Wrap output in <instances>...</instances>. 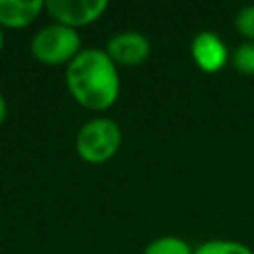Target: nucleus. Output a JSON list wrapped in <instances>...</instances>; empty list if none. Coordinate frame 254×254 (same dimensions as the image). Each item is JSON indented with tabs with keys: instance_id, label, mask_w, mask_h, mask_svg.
I'll return each instance as SVG.
<instances>
[{
	"instance_id": "obj_11",
	"label": "nucleus",
	"mask_w": 254,
	"mask_h": 254,
	"mask_svg": "<svg viewBox=\"0 0 254 254\" xmlns=\"http://www.w3.org/2000/svg\"><path fill=\"white\" fill-rule=\"evenodd\" d=\"M234 28L244 42L254 44V4L242 6L234 16Z\"/></svg>"
},
{
	"instance_id": "obj_2",
	"label": "nucleus",
	"mask_w": 254,
	"mask_h": 254,
	"mask_svg": "<svg viewBox=\"0 0 254 254\" xmlns=\"http://www.w3.org/2000/svg\"><path fill=\"white\" fill-rule=\"evenodd\" d=\"M123 143V131L111 117L97 115L87 119L75 135V153L87 165H103L111 161Z\"/></svg>"
},
{
	"instance_id": "obj_10",
	"label": "nucleus",
	"mask_w": 254,
	"mask_h": 254,
	"mask_svg": "<svg viewBox=\"0 0 254 254\" xmlns=\"http://www.w3.org/2000/svg\"><path fill=\"white\" fill-rule=\"evenodd\" d=\"M230 65L240 73V75H254V44L252 42H242L238 44L232 54H230Z\"/></svg>"
},
{
	"instance_id": "obj_12",
	"label": "nucleus",
	"mask_w": 254,
	"mask_h": 254,
	"mask_svg": "<svg viewBox=\"0 0 254 254\" xmlns=\"http://www.w3.org/2000/svg\"><path fill=\"white\" fill-rule=\"evenodd\" d=\"M6 117H8V103H6L4 95L0 93V125L6 121Z\"/></svg>"
},
{
	"instance_id": "obj_6",
	"label": "nucleus",
	"mask_w": 254,
	"mask_h": 254,
	"mask_svg": "<svg viewBox=\"0 0 254 254\" xmlns=\"http://www.w3.org/2000/svg\"><path fill=\"white\" fill-rule=\"evenodd\" d=\"M190 58L202 73H218L230 64V52L222 38L210 30L198 32L190 42Z\"/></svg>"
},
{
	"instance_id": "obj_5",
	"label": "nucleus",
	"mask_w": 254,
	"mask_h": 254,
	"mask_svg": "<svg viewBox=\"0 0 254 254\" xmlns=\"http://www.w3.org/2000/svg\"><path fill=\"white\" fill-rule=\"evenodd\" d=\"M105 54L117 67H137L151 58V40L135 30L113 34L105 44Z\"/></svg>"
},
{
	"instance_id": "obj_9",
	"label": "nucleus",
	"mask_w": 254,
	"mask_h": 254,
	"mask_svg": "<svg viewBox=\"0 0 254 254\" xmlns=\"http://www.w3.org/2000/svg\"><path fill=\"white\" fill-rule=\"evenodd\" d=\"M194 254H254L250 246L232 238H212L204 240L194 248Z\"/></svg>"
},
{
	"instance_id": "obj_4",
	"label": "nucleus",
	"mask_w": 254,
	"mask_h": 254,
	"mask_svg": "<svg viewBox=\"0 0 254 254\" xmlns=\"http://www.w3.org/2000/svg\"><path fill=\"white\" fill-rule=\"evenodd\" d=\"M109 4L105 0H48L46 12L52 22L79 30L103 18Z\"/></svg>"
},
{
	"instance_id": "obj_8",
	"label": "nucleus",
	"mask_w": 254,
	"mask_h": 254,
	"mask_svg": "<svg viewBox=\"0 0 254 254\" xmlns=\"http://www.w3.org/2000/svg\"><path fill=\"white\" fill-rule=\"evenodd\" d=\"M143 254H194V248L181 236L165 234V236L153 238L145 246Z\"/></svg>"
},
{
	"instance_id": "obj_7",
	"label": "nucleus",
	"mask_w": 254,
	"mask_h": 254,
	"mask_svg": "<svg viewBox=\"0 0 254 254\" xmlns=\"http://www.w3.org/2000/svg\"><path fill=\"white\" fill-rule=\"evenodd\" d=\"M46 10L42 0H0V28L22 30L32 26Z\"/></svg>"
},
{
	"instance_id": "obj_13",
	"label": "nucleus",
	"mask_w": 254,
	"mask_h": 254,
	"mask_svg": "<svg viewBox=\"0 0 254 254\" xmlns=\"http://www.w3.org/2000/svg\"><path fill=\"white\" fill-rule=\"evenodd\" d=\"M2 48H4V30L0 28V54H2Z\"/></svg>"
},
{
	"instance_id": "obj_1",
	"label": "nucleus",
	"mask_w": 254,
	"mask_h": 254,
	"mask_svg": "<svg viewBox=\"0 0 254 254\" xmlns=\"http://www.w3.org/2000/svg\"><path fill=\"white\" fill-rule=\"evenodd\" d=\"M65 89L69 97L87 111L111 109L121 93L119 67L103 48H83L65 65Z\"/></svg>"
},
{
	"instance_id": "obj_3",
	"label": "nucleus",
	"mask_w": 254,
	"mask_h": 254,
	"mask_svg": "<svg viewBox=\"0 0 254 254\" xmlns=\"http://www.w3.org/2000/svg\"><path fill=\"white\" fill-rule=\"evenodd\" d=\"M81 50L83 46L79 32L56 22L42 26L30 40L32 58L48 67L69 65Z\"/></svg>"
}]
</instances>
